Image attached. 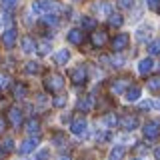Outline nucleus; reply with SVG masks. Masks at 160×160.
<instances>
[{
    "label": "nucleus",
    "mask_w": 160,
    "mask_h": 160,
    "mask_svg": "<svg viewBox=\"0 0 160 160\" xmlns=\"http://www.w3.org/2000/svg\"><path fill=\"white\" fill-rule=\"evenodd\" d=\"M106 42H108V34L104 32V30H96V32H92V46L102 48Z\"/></svg>",
    "instance_id": "7"
},
{
    "label": "nucleus",
    "mask_w": 160,
    "mask_h": 160,
    "mask_svg": "<svg viewBox=\"0 0 160 160\" xmlns=\"http://www.w3.org/2000/svg\"><path fill=\"white\" fill-rule=\"evenodd\" d=\"M70 78H72V82L74 84H84L88 80V72H86V68L84 66H76L70 72Z\"/></svg>",
    "instance_id": "5"
},
{
    "label": "nucleus",
    "mask_w": 160,
    "mask_h": 160,
    "mask_svg": "<svg viewBox=\"0 0 160 160\" xmlns=\"http://www.w3.org/2000/svg\"><path fill=\"white\" fill-rule=\"evenodd\" d=\"M44 86H46V90H50V92H58V90L64 88V78L60 76V74H48V76L44 78Z\"/></svg>",
    "instance_id": "1"
},
{
    "label": "nucleus",
    "mask_w": 160,
    "mask_h": 160,
    "mask_svg": "<svg viewBox=\"0 0 160 160\" xmlns=\"http://www.w3.org/2000/svg\"><path fill=\"white\" fill-rule=\"evenodd\" d=\"M154 104L152 102H148V100H144V102H140V110H150Z\"/></svg>",
    "instance_id": "39"
},
{
    "label": "nucleus",
    "mask_w": 160,
    "mask_h": 160,
    "mask_svg": "<svg viewBox=\"0 0 160 160\" xmlns=\"http://www.w3.org/2000/svg\"><path fill=\"white\" fill-rule=\"evenodd\" d=\"M26 132L28 134H38L40 132V122L36 118H30L28 122H26Z\"/></svg>",
    "instance_id": "20"
},
{
    "label": "nucleus",
    "mask_w": 160,
    "mask_h": 160,
    "mask_svg": "<svg viewBox=\"0 0 160 160\" xmlns=\"http://www.w3.org/2000/svg\"><path fill=\"white\" fill-rule=\"evenodd\" d=\"M130 86V82L126 78H118V80H114L112 82V92L114 94H120V92H124V90H128Z\"/></svg>",
    "instance_id": "14"
},
{
    "label": "nucleus",
    "mask_w": 160,
    "mask_h": 160,
    "mask_svg": "<svg viewBox=\"0 0 160 160\" xmlns=\"http://www.w3.org/2000/svg\"><path fill=\"white\" fill-rule=\"evenodd\" d=\"M122 22H124V16H120V14H110V16H108V24H110V26H122Z\"/></svg>",
    "instance_id": "22"
},
{
    "label": "nucleus",
    "mask_w": 160,
    "mask_h": 160,
    "mask_svg": "<svg viewBox=\"0 0 160 160\" xmlns=\"http://www.w3.org/2000/svg\"><path fill=\"white\" fill-rule=\"evenodd\" d=\"M86 120L84 118H76V120H72V124H70V132L74 134V136H82L84 132H86Z\"/></svg>",
    "instance_id": "6"
},
{
    "label": "nucleus",
    "mask_w": 160,
    "mask_h": 160,
    "mask_svg": "<svg viewBox=\"0 0 160 160\" xmlns=\"http://www.w3.org/2000/svg\"><path fill=\"white\" fill-rule=\"evenodd\" d=\"M112 62H114V66H116V68H120V66H124V58H122V56H118V58H114V60H112Z\"/></svg>",
    "instance_id": "40"
},
{
    "label": "nucleus",
    "mask_w": 160,
    "mask_h": 160,
    "mask_svg": "<svg viewBox=\"0 0 160 160\" xmlns=\"http://www.w3.org/2000/svg\"><path fill=\"white\" fill-rule=\"evenodd\" d=\"M148 88L152 90V92H156V90H160V76H154L148 80Z\"/></svg>",
    "instance_id": "30"
},
{
    "label": "nucleus",
    "mask_w": 160,
    "mask_h": 160,
    "mask_svg": "<svg viewBox=\"0 0 160 160\" xmlns=\"http://www.w3.org/2000/svg\"><path fill=\"white\" fill-rule=\"evenodd\" d=\"M58 160H70V158H68V156H60Z\"/></svg>",
    "instance_id": "44"
},
{
    "label": "nucleus",
    "mask_w": 160,
    "mask_h": 160,
    "mask_svg": "<svg viewBox=\"0 0 160 160\" xmlns=\"http://www.w3.org/2000/svg\"><path fill=\"white\" fill-rule=\"evenodd\" d=\"M156 158L160 160V148H156Z\"/></svg>",
    "instance_id": "43"
},
{
    "label": "nucleus",
    "mask_w": 160,
    "mask_h": 160,
    "mask_svg": "<svg viewBox=\"0 0 160 160\" xmlns=\"http://www.w3.org/2000/svg\"><path fill=\"white\" fill-rule=\"evenodd\" d=\"M4 130H6V122H4V118L0 116V134H2Z\"/></svg>",
    "instance_id": "41"
},
{
    "label": "nucleus",
    "mask_w": 160,
    "mask_h": 160,
    "mask_svg": "<svg viewBox=\"0 0 160 160\" xmlns=\"http://www.w3.org/2000/svg\"><path fill=\"white\" fill-rule=\"evenodd\" d=\"M146 4H148L150 10H158V8H160V0H148Z\"/></svg>",
    "instance_id": "37"
},
{
    "label": "nucleus",
    "mask_w": 160,
    "mask_h": 160,
    "mask_svg": "<svg viewBox=\"0 0 160 160\" xmlns=\"http://www.w3.org/2000/svg\"><path fill=\"white\" fill-rule=\"evenodd\" d=\"M104 122H106V126L112 128V126H116L118 120H116V116H114V114H106V116H104Z\"/></svg>",
    "instance_id": "32"
},
{
    "label": "nucleus",
    "mask_w": 160,
    "mask_h": 160,
    "mask_svg": "<svg viewBox=\"0 0 160 160\" xmlns=\"http://www.w3.org/2000/svg\"><path fill=\"white\" fill-rule=\"evenodd\" d=\"M120 124H122L124 130H134V128H138V118L136 116H124L120 120Z\"/></svg>",
    "instance_id": "16"
},
{
    "label": "nucleus",
    "mask_w": 160,
    "mask_h": 160,
    "mask_svg": "<svg viewBox=\"0 0 160 160\" xmlns=\"http://www.w3.org/2000/svg\"><path fill=\"white\" fill-rule=\"evenodd\" d=\"M152 104H154V108H158V110H160V98L156 100V102H152Z\"/></svg>",
    "instance_id": "42"
},
{
    "label": "nucleus",
    "mask_w": 160,
    "mask_h": 160,
    "mask_svg": "<svg viewBox=\"0 0 160 160\" xmlns=\"http://www.w3.org/2000/svg\"><path fill=\"white\" fill-rule=\"evenodd\" d=\"M134 0H118V6L120 8H132Z\"/></svg>",
    "instance_id": "36"
},
{
    "label": "nucleus",
    "mask_w": 160,
    "mask_h": 160,
    "mask_svg": "<svg viewBox=\"0 0 160 160\" xmlns=\"http://www.w3.org/2000/svg\"><path fill=\"white\" fill-rule=\"evenodd\" d=\"M24 70H26L28 74H38V72H40V64H38V62H34V60H30V62H26Z\"/></svg>",
    "instance_id": "23"
},
{
    "label": "nucleus",
    "mask_w": 160,
    "mask_h": 160,
    "mask_svg": "<svg viewBox=\"0 0 160 160\" xmlns=\"http://www.w3.org/2000/svg\"><path fill=\"white\" fill-rule=\"evenodd\" d=\"M38 148V138H26L22 144H20V152L22 154H30Z\"/></svg>",
    "instance_id": "9"
},
{
    "label": "nucleus",
    "mask_w": 160,
    "mask_h": 160,
    "mask_svg": "<svg viewBox=\"0 0 160 160\" xmlns=\"http://www.w3.org/2000/svg\"><path fill=\"white\" fill-rule=\"evenodd\" d=\"M42 22H44V24H50V26H56V24L60 22V18L56 16V14L48 12V14H42Z\"/></svg>",
    "instance_id": "21"
},
{
    "label": "nucleus",
    "mask_w": 160,
    "mask_h": 160,
    "mask_svg": "<svg viewBox=\"0 0 160 160\" xmlns=\"http://www.w3.org/2000/svg\"><path fill=\"white\" fill-rule=\"evenodd\" d=\"M20 46H22V50L26 54H30V52H34V50H36V42H34L32 36H24L22 40H20Z\"/></svg>",
    "instance_id": "13"
},
{
    "label": "nucleus",
    "mask_w": 160,
    "mask_h": 160,
    "mask_svg": "<svg viewBox=\"0 0 160 160\" xmlns=\"http://www.w3.org/2000/svg\"><path fill=\"white\" fill-rule=\"evenodd\" d=\"M148 36H150V26H142V28L136 30V38L140 40V42H144Z\"/></svg>",
    "instance_id": "24"
},
{
    "label": "nucleus",
    "mask_w": 160,
    "mask_h": 160,
    "mask_svg": "<svg viewBox=\"0 0 160 160\" xmlns=\"http://www.w3.org/2000/svg\"><path fill=\"white\" fill-rule=\"evenodd\" d=\"M124 154H126V148H124V146H114L112 150H110L108 160H122Z\"/></svg>",
    "instance_id": "18"
},
{
    "label": "nucleus",
    "mask_w": 160,
    "mask_h": 160,
    "mask_svg": "<svg viewBox=\"0 0 160 160\" xmlns=\"http://www.w3.org/2000/svg\"><path fill=\"white\" fill-rule=\"evenodd\" d=\"M66 100H68L66 96H56V98H54V102H52V104H54L56 108H62V106H66Z\"/></svg>",
    "instance_id": "33"
},
{
    "label": "nucleus",
    "mask_w": 160,
    "mask_h": 160,
    "mask_svg": "<svg viewBox=\"0 0 160 160\" xmlns=\"http://www.w3.org/2000/svg\"><path fill=\"white\" fill-rule=\"evenodd\" d=\"M56 8V4H52L50 0H34L32 2V10L36 14H48Z\"/></svg>",
    "instance_id": "3"
},
{
    "label": "nucleus",
    "mask_w": 160,
    "mask_h": 160,
    "mask_svg": "<svg viewBox=\"0 0 160 160\" xmlns=\"http://www.w3.org/2000/svg\"><path fill=\"white\" fill-rule=\"evenodd\" d=\"M0 150H2V152H12L14 150V140L12 138H4L2 144H0Z\"/></svg>",
    "instance_id": "25"
},
{
    "label": "nucleus",
    "mask_w": 160,
    "mask_h": 160,
    "mask_svg": "<svg viewBox=\"0 0 160 160\" xmlns=\"http://www.w3.org/2000/svg\"><path fill=\"white\" fill-rule=\"evenodd\" d=\"M148 52L152 54V56H154V54H160V38L152 40V42L148 44Z\"/></svg>",
    "instance_id": "27"
},
{
    "label": "nucleus",
    "mask_w": 160,
    "mask_h": 160,
    "mask_svg": "<svg viewBox=\"0 0 160 160\" xmlns=\"http://www.w3.org/2000/svg\"><path fill=\"white\" fill-rule=\"evenodd\" d=\"M26 86H24V84H16V86H14V98H24L26 96Z\"/></svg>",
    "instance_id": "28"
},
{
    "label": "nucleus",
    "mask_w": 160,
    "mask_h": 160,
    "mask_svg": "<svg viewBox=\"0 0 160 160\" xmlns=\"http://www.w3.org/2000/svg\"><path fill=\"white\" fill-rule=\"evenodd\" d=\"M128 42H130V36H128L126 32L116 34V36L112 38V48H114V52H122V50L128 46Z\"/></svg>",
    "instance_id": "4"
},
{
    "label": "nucleus",
    "mask_w": 160,
    "mask_h": 160,
    "mask_svg": "<svg viewBox=\"0 0 160 160\" xmlns=\"http://www.w3.org/2000/svg\"><path fill=\"white\" fill-rule=\"evenodd\" d=\"M142 134H144L146 140H156L160 136V122L158 120H150V122H146L144 128H142Z\"/></svg>",
    "instance_id": "2"
},
{
    "label": "nucleus",
    "mask_w": 160,
    "mask_h": 160,
    "mask_svg": "<svg viewBox=\"0 0 160 160\" xmlns=\"http://www.w3.org/2000/svg\"><path fill=\"white\" fill-rule=\"evenodd\" d=\"M38 52L42 54V56H46V54L50 52V44L48 42H42V44H40V48H38Z\"/></svg>",
    "instance_id": "34"
},
{
    "label": "nucleus",
    "mask_w": 160,
    "mask_h": 160,
    "mask_svg": "<svg viewBox=\"0 0 160 160\" xmlns=\"http://www.w3.org/2000/svg\"><path fill=\"white\" fill-rule=\"evenodd\" d=\"M54 60H56V64H60V66H62V64H66L68 60H70V52H68L66 48L58 50V52H56V56H54Z\"/></svg>",
    "instance_id": "19"
},
{
    "label": "nucleus",
    "mask_w": 160,
    "mask_h": 160,
    "mask_svg": "<svg viewBox=\"0 0 160 160\" xmlns=\"http://www.w3.org/2000/svg\"><path fill=\"white\" fill-rule=\"evenodd\" d=\"M92 104H94V98L92 96H84V98H80L78 100V110H82V112H88L90 108H92Z\"/></svg>",
    "instance_id": "17"
},
{
    "label": "nucleus",
    "mask_w": 160,
    "mask_h": 160,
    "mask_svg": "<svg viewBox=\"0 0 160 160\" xmlns=\"http://www.w3.org/2000/svg\"><path fill=\"white\" fill-rule=\"evenodd\" d=\"M48 156H50V152H48V150H40L36 156H34V160H46Z\"/></svg>",
    "instance_id": "35"
},
{
    "label": "nucleus",
    "mask_w": 160,
    "mask_h": 160,
    "mask_svg": "<svg viewBox=\"0 0 160 160\" xmlns=\"http://www.w3.org/2000/svg\"><path fill=\"white\" fill-rule=\"evenodd\" d=\"M52 142H54V144H56V146H58V148H64V146H66V144H68V142H66V138H64V136H62V134H56V136H54V138H52Z\"/></svg>",
    "instance_id": "31"
},
{
    "label": "nucleus",
    "mask_w": 160,
    "mask_h": 160,
    "mask_svg": "<svg viewBox=\"0 0 160 160\" xmlns=\"http://www.w3.org/2000/svg\"><path fill=\"white\" fill-rule=\"evenodd\" d=\"M8 118L12 122V126H20L22 124V110L20 108H10L8 110Z\"/></svg>",
    "instance_id": "12"
},
{
    "label": "nucleus",
    "mask_w": 160,
    "mask_h": 160,
    "mask_svg": "<svg viewBox=\"0 0 160 160\" xmlns=\"http://www.w3.org/2000/svg\"><path fill=\"white\" fill-rule=\"evenodd\" d=\"M80 24H82V28H86V30H92L94 26H96V20H94V18H90V16H82V20H80Z\"/></svg>",
    "instance_id": "26"
},
{
    "label": "nucleus",
    "mask_w": 160,
    "mask_h": 160,
    "mask_svg": "<svg viewBox=\"0 0 160 160\" xmlns=\"http://www.w3.org/2000/svg\"><path fill=\"white\" fill-rule=\"evenodd\" d=\"M132 160H142V158H132Z\"/></svg>",
    "instance_id": "45"
},
{
    "label": "nucleus",
    "mask_w": 160,
    "mask_h": 160,
    "mask_svg": "<svg viewBox=\"0 0 160 160\" xmlns=\"http://www.w3.org/2000/svg\"><path fill=\"white\" fill-rule=\"evenodd\" d=\"M66 38H68L70 44H82V42H84V32H82L80 28H72V30L68 32Z\"/></svg>",
    "instance_id": "10"
},
{
    "label": "nucleus",
    "mask_w": 160,
    "mask_h": 160,
    "mask_svg": "<svg viewBox=\"0 0 160 160\" xmlns=\"http://www.w3.org/2000/svg\"><path fill=\"white\" fill-rule=\"evenodd\" d=\"M8 84V74L6 72H0V88H4Z\"/></svg>",
    "instance_id": "38"
},
{
    "label": "nucleus",
    "mask_w": 160,
    "mask_h": 160,
    "mask_svg": "<svg viewBox=\"0 0 160 160\" xmlns=\"http://www.w3.org/2000/svg\"><path fill=\"white\" fill-rule=\"evenodd\" d=\"M14 42H16V30H14V28L4 30V32H2V44L6 48H12Z\"/></svg>",
    "instance_id": "8"
},
{
    "label": "nucleus",
    "mask_w": 160,
    "mask_h": 160,
    "mask_svg": "<svg viewBox=\"0 0 160 160\" xmlns=\"http://www.w3.org/2000/svg\"><path fill=\"white\" fill-rule=\"evenodd\" d=\"M0 6L4 10H12V8L18 6V0H0Z\"/></svg>",
    "instance_id": "29"
},
{
    "label": "nucleus",
    "mask_w": 160,
    "mask_h": 160,
    "mask_svg": "<svg viewBox=\"0 0 160 160\" xmlns=\"http://www.w3.org/2000/svg\"><path fill=\"white\" fill-rule=\"evenodd\" d=\"M140 96H142V90L138 86H130L126 92H124V98H126L128 102H136V100H140Z\"/></svg>",
    "instance_id": "11"
},
{
    "label": "nucleus",
    "mask_w": 160,
    "mask_h": 160,
    "mask_svg": "<svg viewBox=\"0 0 160 160\" xmlns=\"http://www.w3.org/2000/svg\"><path fill=\"white\" fill-rule=\"evenodd\" d=\"M152 68H154L152 58H142V60L138 62V74H148Z\"/></svg>",
    "instance_id": "15"
}]
</instances>
